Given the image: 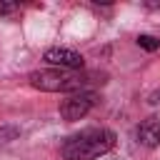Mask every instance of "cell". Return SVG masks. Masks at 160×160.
I'll return each mask as SVG.
<instances>
[{"label":"cell","mask_w":160,"mask_h":160,"mask_svg":"<svg viewBox=\"0 0 160 160\" xmlns=\"http://www.w3.org/2000/svg\"><path fill=\"white\" fill-rule=\"evenodd\" d=\"M42 60L58 70H82V62H85L82 55L70 48H50V50H45Z\"/></svg>","instance_id":"obj_4"},{"label":"cell","mask_w":160,"mask_h":160,"mask_svg":"<svg viewBox=\"0 0 160 160\" xmlns=\"http://www.w3.org/2000/svg\"><path fill=\"white\" fill-rule=\"evenodd\" d=\"M115 145V132L108 128H88L75 135H70L62 142V158L65 160H95L105 152H110Z\"/></svg>","instance_id":"obj_1"},{"label":"cell","mask_w":160,"mask_h":160,"mask_svg":"<svg viewBox=\"0 0 160 160\" xmlns=\"http://www.w3.org/2000/svg\"><path fill=\"white\" fill-rule=\"evenodd\" d=\"M15 10H18L15 2H5V0H0V15H12Z\"/></svg>","instance_id":"obj_7"},{"label":"cell","mask_w":160,"mask_h":160,"mask_svg":"<svg viewBox=\"0 0 160 160\" xmlns=\"http://www.w3.org/2000/svg\"><path fill=\"white\" fill-rule=\"evenodd\" d=\"M138 45H140L142 50L152 52V50H158V48H160V40H158V38H152V35H138Z\"/></svg>","instance_id":"obj_6"},{"label":"cell","mask_w":160,"mask_h":160,"mask_svg":"<svg viewBox=\"0 0 160 160\" xmlns=\"http://www.w3.org/2000/svg\"><path fill=\"white\" fill-rule=\"evenodd\" d=\"M95 102H98L95 92H88V90L72 92V95H68V98L60 102V118H62V120H68V122L82 120V118L92 110V105H95Z\"/></svg>","instance_id":"obj_3"},{"label":"cell","mask_w":160,"mask_h":160,"mask_svg":"<svg viewBox=\"0 0 160 160\" xmlns=\"http://www.w3.org/2000/svg\"><path fill=\"white\" fill-rule=\"evenodd\" d=\"M148 102H150V105H160V92H152Z\"/></svg>","instance_id":"obj_8"},{"label":"cell","mask_w":160,"mask_h":160,"mask_svg":"<svg viewBox=\"0 0 160 160\" xmlns=\"http://www.w3.org/2000/svg\"><path fill=\"white\" fill-rule=\"evenodd\" d=\"M30 85L42 90V92H80L85 90V85L90 82V75L88 72H80V70H32L28 75Z\"/></svg>","instance_id":"obj_2"},{"label":"cell","mask_w":160,"mask_h":160,"mask_svg":"<svg viewBox=\"0 0 160 160\" xmlns=\"http://www.w3.org/2000/svg\"><path fill=\"white\" fill-rule=\"evenodd\" d=\"M138 142L145 148H158L160 145V120L158 118H145L138 125Z\"/></svg>","instance_id":"obj_5"}]
</instances>
